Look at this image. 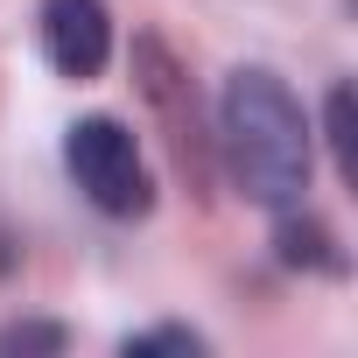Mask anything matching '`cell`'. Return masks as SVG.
I'll return each mask as SVG.
<instances>
[{"instance_id":"cell-2","label":"cell","mask_w":358,"mask_h":358,"mask_svg":"<svg viewBox=\"0 0 358 358\" xmlns=\"http://www.w3.org/2000/svg\"><path fill=\"white\" fill-rule=\"evenodd\" d=\"M64 169H71V183L106 211V218H141L155 204V183H148V162L134 148V134L106 113L78 120L71 141H64Z\"/></svg>"},{"instance_id":"cell-4","label":"cell","mask_w":358,"mask_h":358,"mask_svg":"<svg viewBox=\"0 0 358 358\" xmlns=\"http://www.w3.org/2000/svg\"><path fill=\"white\" fill-rule=\"evenodd\" d=\"M141 57V85H148V99L162 106V120H169V141H176V155H183V169L190 176H204V141H197V99H183V85H176V64L162 57V43H141L134 50Z\"/></svg>"},{"instance_id":"cell-1","label":"cell","mask_w":358,"mask_h":358,"mask_svg":"<svg viewBox=\"0 0 358 358\" xmlns=\"http://www.w3.org/2000/svg\"><path fill=\"white\" fill-rule=\"evenodd\" d=\"M218 141H225V162H232V183L253 204H267V211L302 204V190H309V120L274 71L246 64V71L225 78Z\"/></svg>"},{"instance_id":"cell-5","label":"cell","mask_w":358,"mask_h":358,"mask_svg":"<svg viewBox=\"0 0 358 358\" xmlns=\"http://www.w3.org/2000/svg\"><path fill=\"white\" fill-rule=\"evenodd\" d=\"M274 246H281V260H288V267H337V253H330V232H323L316 218H295V204H288V218H281Z\"/></svg>"},{"instance_id":"cell-3","label":"cell","mask_w":358,"mask_h":358,"mask_svg":"<svg viewBox=\"0 0 358 358\" xmlns=\"http://www.w3.org/2000/svg\"><path fill=\"white\" fill-rule=\"evenodd\" d=\"M43 57L64 78H99L106 57H113L106 0H43Z\"/></svg>"},{"instance_id":"cell-7","label":"cell","mask_w":358,"mask_h":358,"mask_svg":"<svg viewBox=\"0 0 358 358\" xmlns=\"http://www.w3.org/2000/svg\"><path fill=\"white\" fill-rule=\"evenodd\" d=\"M127 351H204V337L197 330H141V337H127Z\"/></svg>"},{"instance_id":"cell-6","label":"cell","mask_w":358,"mask_h":358,"mask_svg":"<svg viewBox=\"0 0 358 358\" xmlns=\"http://www.w3.org/2000/svg\"><path fill=\"white\" fill-rule=\"evenodd\" d=\"M8 351H64V330L57 323H8L0 330V358Z\"/></svg>"}]
</instances>
